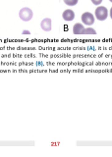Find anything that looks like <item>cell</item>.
Listing matches in <instances>:
<instances>
[{"instance_id": "obj_9", "label": "cell", "mask_w": 112, "mask_h": 157, "mask_svg": "<svg viewBox=\"0 0 112 157\" xmlns=\"http://www.w3.org/2000/svg\"><path fill=\"white\" fill-rule=\"evenodd\" d=\"M91 2H92V4H95V5H100L101 2H102V0H91Z\"/></svg>"}, {"instance_id": "obj_3", "label": "cell", "mask_w": 112, "mask_h": 157, "mask_svg": "<svg viewBox=\"0 0 112 157\" xmlns=\"http://www.w3.org/2000/svg\"><path fill=\"white\" fill-rule=\"evenodd\" d=\"M82 22L87 26H91L95 23V16L90 12H85L82 15Z\"/></svg>"}, {"instance_id": "obj_4", "label": "cell", "mask_w": 112, "mask_h": 157, "mask_svg": "<svg viewBox=\"0 0 112 157\" xmlns=\"http://www.w3.org/2000/svg\"><path fill=\"white\" fill-rule=\"evenodd\" d=\"M41 28L42 31H44V32H50L51 29H52L51 19H49V18L43 19L41 21Z\"/></svg>"}, {"instance_id": "obj_12", "label": "cell", "mask_w": 112, "mask_h": 157, "mask_svg": "<svg viewBox=\"0 0 112 157\" xmlns=\"http://www.w3.org/2000/svg\"><path fill=\"white\" fill-rule=\"evenodd\" d=\"M109 1H110V2H112V0H109Z\"/></svg>"}, {"instance_id": "obj_11", "label": "cell", "mask_w": 112, "mask_h": 157, "mask_svg": "<svg viewBox=\"0 0 112 157\" xmlns=\"http://www.w3.org/2000/svg\"><path fill=\"white\" fill-rule=\"evenodd\" d=\"M109 15H110V18H111V20H112V8H111L110 12H109Z\"/></svg>"}, {"instance_id": "obj_5", "label": "cell", "mask_w": 112, "mask_h": 157, "mask_svg": "<svg viewBox=\"0 0 112 157\" xmlns=\"http://www.w3.org/2000/svg\"><path fill=\"white\" fill-rule=\"evenodd\" d=\"M62 18L65 20L66 22H71L75 19V13L71 9H67L62 13Z\"/></svg>"}, {"instance_id": "obj_10", "label": "cell", "mask_w": 112, "mask_h": 157, "mask_svg": "<svg viewBox=\"0 0 112 157\" xmlns=\"http://www.w3.org/2000/svg\"><path fill=\"white\" fill-rule=\"evenodd\" d=\"M25 33H26V34H30L31 33L29 32V31H27V29H24V31H23V34H25Z\"/></svg>"}, {"instance_id": "obj_7", "label": "cell", "mask_w": 112, "mask_h": 157, "mask_svg": "<svg viewBox=\"0 0 112 157\" xmlns=\"http://www.w3.org/2000/svg\"><path fill=\"white\" fill-rule=\"evenodd\" d=\"M83 34H96V31L92 28H87L83 31Z\"/></svg>"}, {"instance_id": "obj_6", "label": "cell", "mask_w": 112, "mask_h": 157, "mask_svg": "<svg viewBox=\"0 0 112 157\" xmlns=\"http://www.w3.org/2000/svg\"><path fill=\"white\" fill-rule=\"evenodd\" d=\"M85 29L84 26H83V24H80V23H77L74 25V27H73V33L74 34H83V31Z\"/></svg>"}, {"instance_id": "obj_1", "label": "cell", "mask_w": 112, "mask_h": 157, "mask_svg": "<svg viewBox=\"0 0 112 157\" xmlns=\"http://www.w3.org/2000/svg\"><path fill=\"white\" fill-rule=\"evenodd\" d=\"M19 17L24 22H29L31 21L33 17V12L31 8L29 7H24L20 10V12H19Z\"/></svg>"}, {"instance_id": "obj_8", "label": "cell", "mask_w": 112, "mask_h": 157, "mask_svg": "<svg viewBox=\"0 0 112 157\" xmlns=\"http://www.w3.org/2000/svg\"><path fill=\"white\" fill-rule=\"evenodd\" d=\"M78 1L79 0H64V3L68 6H75V5H77Z\"/></svg>"}, {"instance_id": "obj_2", "label": "cell", "mask_w": 112, "mask_h": 157, "mask_svg": "<svg viewBox=\"0 0 112 157\" xmlns=\"http://www.w3.org/2000/svg\"><path fill=\"white\" fill-rule=\"evenodd\" d=\"M95 18L98 21H105L108 17V10H107L104 6H98L95 9Z\"/></svg>"}]
</instances>
